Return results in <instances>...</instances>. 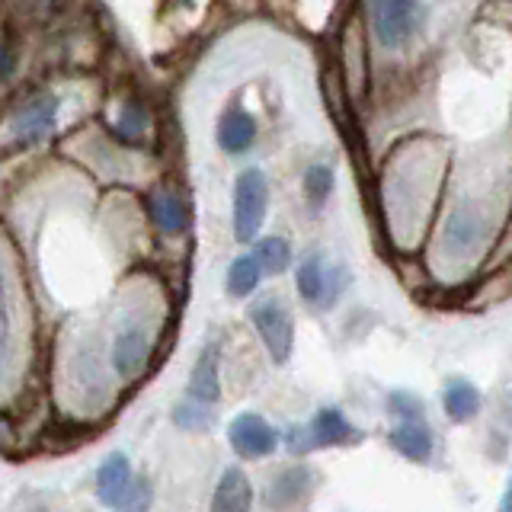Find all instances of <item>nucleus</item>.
I'll use <instances>...</instances> for the list:
<instances>
[{"label":"nucleus","mask_w":512,"mask_h":512,"mask_svg":"<svg viewBox=\"0 0 512 512\" xmlns=\"http://www.w3.org/2000/svg\"><path fill=\"white\" fill-rule=\"evenodd\" d=\"M365 439V432H359L356 426H352L343 410L336 407H320L311 423L304 426H292L285 436V445L292 455H308L314 452V448H330V445H356Z\"/></svg>","instance_id":"obj_1"},{"label":"nucleus","mask_w":512,"mask_h":512,"mask_svg":"<svg viewBox=\"0 0 512 512\" xmlns=\"http://www.w3.org/2000/svg\"><path fill=\"white\" fill-rule=\"evenodd\" d=\"M269 212V180L260 167H247L234 180V237L250 244L260 234Z\"/></svg>","instance_id":"obj_2"},{"label":"nucleus","mask_w":512,"mask_h":512,"mask_svg":"<svg viewBox=\"0 0 512 512\" xmlns=\"http://www.w3.org/2000/svg\"><path fill=\"white\" fill-rule=\"evenodd\" d=\"M250 324L253 330L260 333V340L269 352V359L276 365H285L292 359V349H295V320L288 304L276 295H266L260 301L250 304Z\"/></svg>","instance_id":"obj_3"},{"label":"nucleus","mask_w":512,"mask_h":512,"mask_svg":"<svg viewBox=\"0 0 512 512\" xmlns=\"http://www.w3.org/2000/svg\"><path fill=\"white\" fill-rule=\"evenodd\" d=\"M295 285H298V295L314 304V308H333L340 295L349 288V269L340 263H327L324 253H308L304 260L298 263L295 272Z\"/></svg>","instance_id":"obj_4"},{"label":"nucleus","mask_w":512,"mask_h":512,"mask_svg":"<svg viewBox=\"0 0 512 512\" xmlns=\"http://www.w3.org/2000/svg\"><path fill=\"white\" fill-rule=\"evenodd\" d=\"M151 349H154V327L148 314H125L122 324L116 330V340H112V365H116L119 378L135 381L151 362Z\"/></svg>","instance_id":"obj_5"},{"label":"nucleus","mask_w":512,"mask_h":512,"mask_svg":"<svg viewBox=\"0 0 512 512\" xmlns=\"http://www.w3.org/2000/svg\"><path fill=\"white\" fill-rule=\"evenodd\" d=\"M423 23V0H372V29L384 48L407 45Z\"/></svg>","instance_id":"obj_6"},{"label":"nucleus","mask_w":512,"mask_h":512,"mask_svg":"<svg viewBox=\"0 0 512 512\" xmlns=\"http://www.w3.org/2000/svg\"><path fill=\"white\" fill-rule=\"evenodd\" d=\"M228 442L237 458L244 461H260L269 458L279 448V432L272 429L260 413H237L228 426Z\"/></svg>","instance_id":"obj_7"},{"label":"nucleus","mask_w":512,"mask_h":512,"mask_svg":"<svg viewBox=\"0 0 512 512\" xmlns=\"http://www.w3.org/2000/svg\"><path fill=\"white\" fill-rule=\"evenodd\" d=\"M484 234H487L484 218L471 212V208H458V212H452L445 221L442 253L448 260H468V256H474L480 244H484Z\"/></svg>","instance_id":"obj_8"},{"label":"nucleus","mask_w":512,"mask_h":512,"mask_svg":"<svg viewBox=\"0 0 512 512\" xmlns=\"http://www.w3.org/2000/svg\"><path fill=\"white\" fill-rule=\"evenodd\" d=\"M96 500L106 509H119L125 503V496L135 487V474H132V461L125 452H109L100 468H96Z\"/></svg>","instance_id":"obj_9"},{"label":"nucleus","mask_w":512,"mask_h":512,"mask_svg":"<svg viewBox=\"0 0 512 512\" xmlns=\"http://www.w3.org/2000/svg\"><path fill=\"white\" fill-rule=\"evenodd\" d=\"M55 119H58V100H55V96H48V93L32 96L29 103H23L20 109H16V116L10 122L13 138L23 141V144L42 141L55 128Z\"/></svg>","instance_id":"obj_10"},{"label":"nucleus","mask_w":512,"mask_h":512,"mask_svg":"<svg viewBox=\"0 0 512 512\" xmlns=\"http://www.w3.org/2000/svg\"><path fill=\"white\" fill-rule=\"evenodd\" d=\"M256 119L250 116L247 109H240V106H231L224 116L218 119V148L224 151V154H231V157H237V154H247L253 144H256Z\"/></svg>","instance_id":"obj_11"},{"label":"nucleus","mask_w":512,"mask_h":512,"mask_svg":"<svg viewBox=\"0 0 512 512\" xmlns=\"http://www.w3.org/2000/svg\"><path fill=\"white\" fill-rule=\"evenodd\" d=\"M208 512H253V484L240 468L221 471Z\"/></svg>","instance_id":"obj_12"},{"label":"nucleus","mask_w":512,"mask_h":512,"mask_svg":"<svg viewBox=\"0 0 512 512\" xmlns=\"http://www.w3.org/2000/svg\"><path fill=\"white\" fill-rule=\"evenodd\" d=\"M148 212H151V221L157 224L160 234H183L189 231V205L183 202L180 192L173 189H154L148 196Z\"/></svg>","instance_id":"obj_13"},{"label":"nucleus","mask_w":512,"mask_h":512,"mask_svg":"<svg viewBox=\"0 0 512 512\" xmlns=\"http://www.w3.org/2000/svg\"><path fill=\"white\" fill-rule=\"evenodd\" d=\"M186 391L192 400H199V404H208L212 407L215 400L221 397V381H218V349L208 346L202 349V356L196 359V368H192L189 375V384Z\"/></svg>","instance_id":"obj_14"},{"label":"nucleus","mask_w":512,"mask_h":512,"mask_svg":"<svg viewBox=\"0 0 512 512\" xmlns=\"http://www.w3.org/2000/svg\"><path fill=\"white\" fill-rule=\"evenodd\" d=\"M311 484H314V477H311V471L308 468H285L282 474H276L269 480V487H266V500H269V506H276V509H285V506H292V503H298L304 493L311 490Z\"/></svg>","instance_id":"obj_15"},{"label":"nucleus","mask_w":512,"mask_h":512,"mask_svg":"<svg viewBox=\"0 0 512 512\" xmlns=\"http://www.w3.org/2000/svg\"><path fill=\"white\" fill-rule=\"evenodd\" d=\"M391 445L394 452H400L410 461H429L432 455V432L423 420H410V423H397L391 429Z\"/></svg>","instance_id":"obj_16"},{"label":"nucleus","mask_w":512,"mask_h":512,"mask_svg":"<svg viewBox=\"0 0 512 512\" xmlns=\"http://www.w3.org/2000/svg\"><path fill=\"white\" fill-rule=\"evenodd\" d=\"M442 404H445V413L452 416L455 423H468L480 413V391L468 378H452L445 384Z\"/></svg>","instance_id":"obj_17"},{"label":"nucleus","mask_w":512,"mask_h":512,"mask_svg":"<svg viewBox=\"0 0 512 512\" xmlns=\"http://www.w3.org/2000/svg\"><path fill=\"white\" fill-rule=\"evenodd\" d=\"M260 279H263V269H260V263H256V256L253 253H240L231 260L224 285H228L231 298H250L256 288H260Z\"/></svg>","instance_id":"obj_18"},{"label":"nucleus","mask_w":512,"mask_h":512,"mask_svg":"<svg viewBox=\"0 0 512 512\" xmlns=\"http://www.w3.org/2000/svg\"><path fill=\"white\" fill-rule=\"evenodd\" d=\"M253 256H256V263H260L263 276H282V272L292 266V244L279 234H269L256 244Z\"/></svg>","instance_id":"obj_19"},{"label":"nucleus","mask_w":512,"mask_h":512,"mask_svg":"<svg viewBox=\"0 0 512 512\" xmlns=\"http://www.w3.org/2000/svg\"><path fill=\"white\" fill-rule=\"evenodd\" d=\"M13 352V314H10V285H7V266L0 260V378H4Z\"/></svg>","instance_id":"obj_20"},{"label":"nucleus","mask_w":512,"mask_h":512,"mask_svg":"<svg viewBox=\"0 0 512 512\" xmlns=\"http://www.w3.org/2000/svg\"><path fill=\"white\" fill-rule=\"evenodd\" d=\"M330 192H333V170L327 164H311L304 170V199H308L314 212L327 205Z\"/></svg>","instance_id":"obj_21"},{"label":"nucleus","mask_w":512,"mask_h":512,"mask_svg":"<svg viewBox=\"0 0 512 512\" xmlns=\"http://www.w3.org/2000/svg\"><path fill=\"white\" fill-rule=\"evenodd\" d=\"M173 423L186 429V432H208L215 426V413L208 404H199V400H183V404L173 407Z\"/></svg>","instance_id":"obj_22"},{"label":"nucleus","mask_w":512,"mask_h":512,"mask_svg":"<svg viewBox=\"0 0 512 512\" xmlns=\"http://www.w3.org/2000/svg\"><path fill=\"white\" fill-rule=\"evenodd\" d=\"M388 410H391V416H397L400 423L423 420V400L416 394H410V391H394L388 397Z\"/></svg>","instance_id":"obj_23"},{"label":"nucleus","mask_w":512,"mask_h":512,"mask_svg":"<svg viewBox=\"0 0 512 512\" xmlns=\"http://www.w3.org/2000/svg\"><path fill=\"white\" fill-rule=\"evenodd\" d=\"M151 500H154V490H151V480H135L132 493L125 496V503L116 509V512H148L151 509Z\"/></svg>","instance_id":"obj_24"},{"label":"nucleus","mask_w":512,"mask_h":512,"mask_svg":"<svg viewBox=\"0 0 512 512\" xmlns=\"http://www.w3.org/2000/svg\"><path fill=\"white\" fill-rule=\"evenodd\" d=\"M119 128H122V135L125 138H138L144 132V112L135 109V106H128L122 112V119H119Z\"/></svg>","instance_id":"obj_25"},{"label":"nucleus","mask_w":512,"mask_h":512,"mask_svg":"<svg viewBox=\"0 0 512 512\" xmlns=\"http://www.w3.org/2000/svg\"><path fill=\"white\" fill-rule=\"evenodd\" d=\"M500 512H512V477H509L506 493H503V500H500Z\"/></svg>","instance_id":"obj_26"},{"label":"nucleus","mask_w":512,"mask_h":512,"mask_svg":"<svg viewBox=\"0 0 512 512\" xmlns=\"http://www.w3.org/2000/svg\"><path fill=\"white\" fill-rule=\"evenodd\" d=\"M26 512H48V509H45V506H42V503H36V506H29V509H26Z\"/></svg>","instance_id":"obj_27"},{"label":"nucleus","mask_w":512,"mask_h":512,"mask_svg":"<svg viewBox=\"0 0 512 512\" xmlns=\"http://www.w3.org/2000/svg\"><path fill=\"white\" fill-rule=\"evenodd\" d=\"M509 423H512V397H509Z\"/></svg>","instance_id":"obj_28"}]
</instances>
